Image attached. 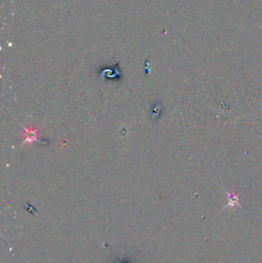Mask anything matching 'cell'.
<instances>
[{
  "mask_svg": "<svg viewBox=\"0 0 262 263\" xmlns=\"http://www.w3.org/2000/svg\"><path fill=\"white\" fill-rule=\"evenodd\" d=\"M228 206H225V208L228 207V206H239V198H238V196L235 194H228Z\"/></svg>",
  "mask_w": 262,
  "mask_h": 263,
  "instance_id": "cell-1",
  "label": "cell"
}]
</instances>
